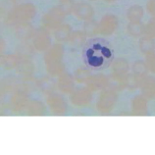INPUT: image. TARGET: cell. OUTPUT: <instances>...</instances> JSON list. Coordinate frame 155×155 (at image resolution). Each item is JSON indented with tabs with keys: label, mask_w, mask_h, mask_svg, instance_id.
I'll return each mask as SVG.
<instances>
[{
	"label": "cell",
	"mask_w": 155,
	"mask_h": 155,
	"mask_svg": "<svg viewBox=\"0 0 155 155\" xmlns=\"http://www.w3.org/2000/svg\"><path fill=\"white\" fill-rule=\"evenodd\" d=\"M112 50L101 41H93L87 46L84 57L87 64L91 68H103L112 59Z\"/></svg>",
	"instance_id": "obj_1"
},
{
	"label": "cell",
	"mask_w": 155,
	"mask_h": 155,
	"mask_svg": "<svg viewBox=\"0 0 155 155\" xmlns=\"http://www.w3.org/2000/svg\"><path fill=\"white\" fill-rule=\"evenodd\" d=\"M118 26V19L115 15L108 14L101 19L100 23L97 25V32L104 35H112Z\"/></svg>",
	"instance_id": "obj_2"
},
{
	"label": "cell",
	"mask_w": 155,
	"mask_h": 155,
	"mask_svg": "<svg viewBox=\"0 0 155 155\" xmlns=\"http://www.w3.org/2000/svg\"><path fill=\"white\" fill-rule=\"evenodd\" d=\"M117 96L112 91H107L101 95L98 101V109L101 112H108L113 107L114 103L116 102Z\"/></svg>",
	"instance_id": "obj_3"
},
{
	"label": "cell",
	"mask_w": 155,
	"mask_h": 155,
	"mask_svg": "<svg viewBox=\"0 0 155 155\" xmlns=\"http://www.w3.org/2000/svg\"><path fill=\"white\" fill-rule=\"evenodd\" d=\"M35 12V10L34 6L31 4H25V5L18 7V9L15 12V17L19 21H27L34 17Z\"/></svg>",
	"instance_id": "obj_4"
},
{
	"label": "cell",
	"mask_w": 155,
	"mask_h": 155,
	"mask_svg": "<svg viewBox=\"0 0 155 155\" xmlns=\"http://www.w3.org/2000/svg\"><path fill=\"white\" fill-rule=\"evenodd\" d=\"M128 70H129V65L127 63V61L124 59H117L113 65L114 74H115L118 80L127 81V78L125 76L128 73Z\"/></svg>",
	"instance_id": "obj_5"
},
{
	"label": "cell",
	"mask_w": 155,
	"mask_h": 155,
	"mask_svg": "<svg viewBox=\"0 0 155 155\" xmlns=\"http://www.w3.org/2000/svg\"><path fill=\"white\" fill-rule=\"evenodd\" d=\"M62 18H63V9L62 8L61 9L56 8V9L50 11L45 16V18H44L45 19V25L50 28L56 27L61 22Z\"/></svg>",
	"instance_id": "obj_6"
},
{
	"label": "cell",
	"mask_w": 155,
	"mask_h": 155,
	"mask_svg": "<svg viewBox=\"0 0 155 155\" xmlns=\"http://www.w3.org/2000/svg\"><path fill=\"white\" fill-rule=\"evenodd\" d=\"M93 14H94L93 8L91 5H88V4L81 3L79 5H77V7H76L77 17L81 20H85V21L91 20L93 17Z\"/></svg>",
	"instance_id": "obj_7"
},
{
	"label": "cell",
	"mask_w": 155,
	"mask_h": 155,
	"mask_svg": "<svg viewBox=\"0 0 155 155\" xmlns=\"http://www.w3.org/2000/svg\"><path fill=\"white\" fill-rule=\"evenodd\" d=\"M141 88L142 92L149 97V98H153L155 97V79L152 77H147L142 81L141 83Z\"/></svg>",
	"instance_id": "obj_8"
},
{
	"label": "cell",
	"mask_w": 155,
	"mask_h": 155,
	"mask_svg": "<svg viewBox=\"0 0 155 155\" xmlns=\"http://www.w3.org/2000/svg\"><path fill=\"white\" fill-rule=\"evenodd\" d=\"M127 17L130 20V23L140 22V20L143 17V9H142V7L140 5L130 6L128 9Z\"/></svg>",
	"instance_id": "obj_9"
},
{
	"label": "cell",
	"mask_w": 155,
	"mask_h": 155,
	"mask_svg": "<svg viewBox=\"0 0 155 155\" xmlns=\"http://www.w3.org/2000/svg\"><path fill=\"white\" fill-rule=\"evenodd\" d=\"M106 84H107V79H106V77L102 75H97L94 77H91L88 81L89 87H91L95 89L105 87Z\"/></svg>",
	"instance_id": "obj_10"
},
{
	"label": "cell",
	"mask_w": 155,
	"mask_h": 155,
	"mask_svg": "<svg viewBox=\"0 0 155 155\" xmlns=\"http://www.w3.org/2000/svg\"><path fill=\"white\" fill-rule=\"evenodd\" d=\"M133 111L136 114H143L146 111V102L140 96L133 100Z\"/></svg>",
	"instance_id": "obj_11"
},
{
	"label": "cell",
	"mask_w": 155,
	"mask_h": 155,
	"mask_svg": "<svg viewBox=\"0 0 155 155\" xmlns=\"http://www.w3.org/2000/svg\"><path fill=\"white\" fill-rule=\"evenodd\" d=\"M144 27L140 22L130 23L128 27V31L133 36H140L144 32Z\"/></svg>",
	"instance_id": "obj_12"
},
{
	"label": "cell",
	"mask_w": 155,
	"mask_h": 155,
	"mask_svg": "<svg viewBox=\"0 0 155 155\" xmlns=\"http://www.w3.org/2000/svg\"><path fill=\"white\" fill-rule=\"evenodd\" d=\"M140 46L141 51L147 54V53L153 51V48L155 47V43H154L153 39L151 38L145 36V38H143L140 40Z\"/></svg>",
	"instance_id": "obj_13"
},
{
	"label": "cell",
	"mask_w": 155,
	"mask_h": 155,
	"mask_svg": "<svg viewBox=\"0 0 155 155\" xmlns=\"http://www.w3.org/2000/svg\"><path fill=\"white\" fill-rule=\"evenodd\" d=\"M35 44L36 48H38L39 50L45 49L47 48V46L49 45V38L46 34H39L38 35V38L35 40Z\"/></svg>",
	"instance_id": "obj_14"
},
{
	"label": "cell",
	"mask_w": 155,
	"mask_h": 155,
	"mask_svg": "<svg viewBox=\"0 0 155 155\" xmlns=\"http://www.w3.org/2000/svg\"><path fill=\"white\" fill-rule=\"evenodd\" d=\"M62 46L56 45L53 49H51L48 54L46 55V61L48 62H54V61L58 60L61 56H62Z\"/></svg>",
	"instance_id": "obj_15"
},
{
	"label": "cell",
	"mask_w": 155,
	"mask_h": 155,
	"mask_svg": "<svg viewBox=\"0 0 155 155\" xmlns=\"http://www.w3.org/2000/svg\"><path fill=\"white\" fill-rule=\"evenodd\" d=\"M17 34L22 38H31L34 34V28L28 25H22L17 28Z\"/></svg>",
	"instance_id": "obj_16"
},
{
	"label": "cell",
	"mask_w": 155,
	"mask_h": 155,
	"mask_svg": "<svg viewBox=\"0 0 155 155\" xmlns=\"http://www.w3.org/2000/svg\"><path fill=\"white\" fill-rule=\"evenodd\" d=\"M134 75L141 78L143 76L146 71H147V65H146L144 62L142 61H137L136 63L134 64Z\"/></svg>",
	"instance_id": "obj_17"
},
{
	"label": "cell",
	"mask_w": 155,
	"mask_h": 155,
	"mask_svg": "<svg viewBox=\"0 0 155 155\" xmlns=\"http://www.w3.org/2000/svg\"><path fill=\"white\" fill-rule=\"evenodd\" d=\"M71 34V28L69 26H62L57 30L55 36L58 40H65L69 38Z\"/></svg>",
	"instance_id": "obj_18"
},
{
	"label": "cell",
	"mask_w": 155,
	"mask_h": 155,
	"mask_svg": "<svg viewBox=\"0 0 155 155\" xmlns=\"http://www.w3.org/2000/svg\"><path fill=\"white\" fill-rule=\"evenodd\" d=\"M144 34L148 38H155V17L148 22V24L144 27Z\"/></svg>",
	"instance_id": "obj_19"
},
{
	"label": "cell",
	"mask_w": 155,
	"mask_h": 155,
	"mask_svg": "<svg viewBox=\"0 0 155 155\" xmlns=\"http://www.w3.org/2000/svg\"><path fill=\"white\" fill-rule=\"evenodd\" d=\"M84 39H85V35L83 34V32H75L74 35L72 36V42L76 44V45H81L84 42Z\"/></svg>",
	"instance_id": "obj_20"
},
{
	"label": "cell",
	"mask_w": 155,
	"mask_h": 155,
	"mask_svg": "<svg viewBox=\"0 0 155 155\" xmlns=\"http://www.w3.org/2000/svg\"><path fill=\"white\" fill-rule=\"evenodd\" d=\"M146 65L152 72H155V52L151 51L146 55Z\"/></svg>",
	"instance_id": "obj_21"
},
{
	"label": "cell",
	"mask_w": 155,
	"mask_h": 155,
	"mask_svg": "<svg viewBox=\"0 0 155 155\" xmlns=\"http://www.w3.org/2000/svg\"><path fill=\"white\" fill-rule=\"evenodd\" d=\"M146 7L149 13L155 17V0H149L148 3L146 4Z\"/></svg>",
	"instance_id": "obj_22"
},
{
	"label": "cell",
	"mask_w": 155,
	"mask_h": 155,
	"mask_svg": "<svg viewBox=\"0 0 155 155\" xmlns=\"http://www.w3.org/2000/svg\"><path fill=\"white\" fill-rule=\"evenodd\" d=\"M106 2H112V1H115V0H105Z\"/></svg>",
	"instance_id": "obj_23"
},
{
	"label": "cell",
	"mask_w": 155,
	"mask_h": 155,
	"mask_svg": "<svg viewBox=\"0 0 155 155\" xmlns=\"http://www.w3.org/2000/svg\"><path fill=\"white\" fill-rule=\"evenodd\" d=\"M92 1H95V0H92Z\"/></svg>",
	"instance_id": "obj_24"
}]
</instances>
